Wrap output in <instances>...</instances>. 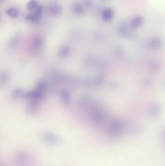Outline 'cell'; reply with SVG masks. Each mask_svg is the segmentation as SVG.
<instances>
[{
    "mask_svg": "<svg viewBox=\"0 0 165 166\" xmlns=\"http://www.w3.org/2000/svg\"><path fill=\"white\" fill-rule=\"evenodd\" d=\"M48 11L52 16L54 17L58 16L62 13L63 8L58 3H52L48 7Z\"/></svg>",
    "mask_w": 165,
    "mask_h": 166,
    "instance_id": "6da1fadb",
    "label": "cell"
},
{
    "mask_svg": "<svg viewBox=\"0 0 165 166\" xmlns=\"http://www.w3.org/2000/svg\"><path fill=\"white\" fill-rule=\"evenodd\" d=\"M43 12V9H40L37 11L30 13L27 15L25 17V19L27 21L32 23H38L41 19L42 16Z\"/></svg>",
    "mask_w": 165,
    "mask_h": 166,
    "instance_id": "7a4b0ae2",
    "label": "cell"
},
{
    "mask_svg": "<svg viewBox=\"0 0 165 166\" xmlns=\"http://www.w3.org/2000/svg\"><path fill=\"white\" fill-rule=\"evenodd\" d=\"M26 8L30 13H34L43 8L37 0H30L27 5Z\"/></svg>",
    "mask_w": 165,
    "mask_h": 166,
    "instance_id": "3957f363",
    "label": "cell"
},
{
    "mask_svg": "<svg viewBox=\"0 0 165 166\" xmlns=\"http://www.w3.org/2000/svg\"><path fill=\"white\" fill-rule=\"evenodd\" d=\"M113 11L110 8H107L102 11L101 18L105 22H110L113 18Z\"/></svg>",
    "mask_w": 165,
    "mask_h": 166,
    "instance_id": "277c9868",
    "label": "cell"
},
{
    "mask_svg": "<svg viewBox=\"0 0 165 166\" xmlns=\"http://www.w3.org/2000/svg\"><path fill=\"white\" fill-rule=\"evenodd\" d=\"M143 19L141 16L137 15L132 19L130 23V26L133 29H137L143 24Z\"/></svg>",
    "mask_w": 165,
    "mask_h": 166,
    "instance_id": "5b68a950",
    "label": "cell"
},
{
    "mask_svg": "<svg viewBox=\"0 0 165 166\" xmlns=\"http://www.w3.org/2000/svg\"><path fill=\"white\" fill-rule=\"evenodd\" d=\"M72 9L75 14L78 15L83 14L84 10V7L82 6V5L78 2H75L73 4Z\"/></svg>",
    "mask_w": 165,
    "mask_h": 166,
    "instance_id": "8992f818",
    "label": "cell"
},
{
    "mask_svg": "<svg viewBox=\"0 0 165 166\" xmlns=\"http://www.w3.org/2000/svg\"><path fill=\"white\" fill-rule=\"evenodd\" d=\"M6 13L12 19H16L19 15V10H18V8H16L12 7L7 9L6 11Z\"/></svg>",
    "mask_w": 165,
    "mask_h": 166,
    "instance_id": "52a82bcc",
    "label": "cell"
},
{
    "mask_svg": "<svg viewBox=\"0 0 165 166\" xmlns=\"http://www.w3.org/2000/svg\"><path fill=\"white\" fill-rule=\"evenodd\" d=\"M119 31L121 34L123 35H126L128 33V26L125 23H122L120 26H119Z\"/></svg>",
    "mask_w": 165,
    "mask_h": 166,
    "instance_id": "ba28073f",
    "label": "cell"
},
{
    "mask_svg": "<svg viewBox=\"0 0 165 166\" xmlns=\"http://www.w3.org/2000/svg\"><path fill=\"white\" fill-rule=\"evenodd\" d=\"M93 0H82V5L83 7L89 8L92 5Z\"/></svg>",
    "mask_w": 165,
    "mask_h": 166,
    "instance_id": "9c48e42d",
    "label": "cell"
},
{
    "mask_svg": "<svg viewBox=\"0 0 165 166\" xmlns=\"http://www.w3.org/2000/svg\"><path fill=\"white\" fill-rule=\"evenodd\" d=\"M7 0H0V4H2V3H4Z\"/></svg>",
    "mask_w": 165,
    "mask_h": 166,
    "instance_id": "30bf717a",
    "label": "cell"
}]
</instances>
